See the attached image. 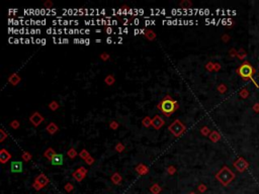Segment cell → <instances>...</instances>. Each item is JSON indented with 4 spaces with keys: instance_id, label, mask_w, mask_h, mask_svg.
<instances>
[{
    "instance_id": "27",
    "label": "cell",
    "mask_w": 259,
    "mask_h": 194,
    "mask_svg": "<svg viewBox=\"0 0 259 194\" xmlns=\"http://www.w3.org/2000/svg\"><path fill=\"white\" fill-rule=\"evenodd\" d=\"M59 107H60L59 103L57 102V101H55V100H53V101H52V102H50V104H49V108L51 109V110H53V111L57 110V109H58Z\"/></svg>"
},
{
    "instance_id": "47",
    "label": "cell",
    "mask_w": 259,
    "mask_h": 194,
    "mask_svg": "<svg viewBox=\"0 0 259 194\" xmlns=\"http://www.w3.org/2000/svg\"><path fill=\"white\" fill-rule=\"evenodd\" d=\"M105 32H107V34H112V30L110 28H105Z\"/></svg>"
},
{
    "instance_id": "31",
    "label": "cell",
    "mask_w": 259,
    "mask_h": 194,
    "mask_svg": "<svg viewBox=\"0 0 259 194\" xmlns=\"http://www.w3.org/2000/svg\"><path fill=\"white\" fill-rule=\"evenodd\" d=\"M217 89H218V91L220 92L221 94H224V93L227 92V86H226L225 84H220Z\"/></svg>"
},
{
    "instance_id": "36",
    "label": "cell",
    "mask_w": 259,
    "mask_h": 194,
    "mask_svg": "<svg viewBox=\"0 0 259 194\" xmlns=\"http://www.w3.org/2000/svg\"><path fill=\"white\" fill-rule=\"evenodd\" d=\"M206 69L208 71H210V72H212V71H215V63L209 62L208 64L206 65Z\"/></svg>"
},
{
    "instance_id": "35",
    "label": "cell",
    "mask_w": 259,
    "mask_h": 194,
    "mask_svg": "<svg viewBox=\"0 0 259 194\" xmlns=\"http://www.w3.org/2000/svg\"><path fill=\"white\" fill-rule=\"evenodd\" d=\"M6 138H7V134L4 132V130H3V128H1V130H0V142L2 143V142L4 141Z\"/></svg>"
},
{
    "instance_id": "16",
    "label": "cell",
    "mask_w": 259,
    "mask_h": 194,
    "mask_svg": "<svg viewBox=\"0 0 259 194\" xmlns=\"http://www.w3.org/2000/svg\"><path fill=\"white\" fill-rule=\"evenodd\" d=\"M56 152H55V150L53 149V148H49V149H47L45 151V153H44V157L45 158H47L48 160L51 161L52 159L55 157V155H56Z\"/></svg>"
},
{
    "instance_id": "24",
    "label": "cell",
    "mask_w": 259,
    "mask_h": 194,
    "mask_svg": "<svg viewBox=\"0 0 259 194\" xmlns=\"http://www.w3.org/2000/svg\"><path fill=\"white\" fill-rule=\"evenodd\" d=\"M179 5L181 8H190L191 5H192V2L190 0H182V1H180Z\"/></svg>"
},
{
    "instance_id": "43",
    "label": "cell",
    "mask_w": 259,
    "mask_h": 194,
    "mask_svg": "<svg viewBox=\"0 0 259 194\" xmlns=\"http://www.w3.org/2000/svg\"><path fill=\"white\" fill-rule=\"evenodd\" d=\"M222 40H223L225 43H228V42H229V40H230V36H228V34H224V36H222Z\"/></svg>"
},
{
    "instance_id": "42",
    "label": "cell",
    "mask_w": 259,
    "mask_h": 194,
    "mask_svg": "<svg viewBox=\"0 0 259 194\" xmlns=\"http://www.w3.org/2000/svg\"><path fill=\"white\" fill-rule=\"evenodd\" d=\"M45 6H46V8H51V7L53 6V2L50 1V0H48V1L45 2Z\"/></svg>"
},
{
    "instance_id": "2",
    "label": "cell",
    "mask_w": 259,
    "mask_h": 194,
    "mask_svg": "<svg viewBox=\"0 0 259 194\" xmlns=\"http://www.w3.org/2000/svg\"><path fill=\"white\" fill-rule=\"evenodd\" d=\"M237 73L242 77L243 79L250 80V81H252V83L254 84L256 87H259V85L256 83V81L253 79V75L255 74V69L253 68V66L249 62H247V61L243 62L242 64L239 66V68L237 69Z\"/></svg>"
},
{
    "instance_id": "44",
    "label": "cell",
    "mask_w": 259,
    "mask_h": 194,
    "mask_svg": "<svg viewBox=\"0 0 259 194\" xmlns=\"http://www.w3.org/2000/svg\"><path fill=\"white\" fill-rule=\"evenodd\" d=\"M253 110H254L255 112H259V103H255V104L253 105Z\"/></svg>"
},
{
    "instance_id": "23",
    "label": "cell",
    "mask_w": 259,
    "mask_h": 194,
    "mask_svg": "<svg viewBox=\"0 0 259 194\" xmlns=\"http://www.w3.org/2000/svg\"><path fill=\"white\" fill-rule=\"evenodd\" d=\"M142 124H143V126H145V128H150V126H152V118H151L150 116H146V117H144L143 120H142Z\"/></svg>"
},
{
    "instance_id": "22",
    "label": "cell",
    "mask_w": 259,
    "mask_h": 194,
    "mask_svg": "<svg viewBox=\"0 0 259 194\" xmlns=\"http://www.w3.org/2000/svg\"><path fill=\"white\" fill-rule=\"evenodd\" d=\"M161 190H162V188H161L160 186H159V184H157V183L153 184V185L150 187V191H151V193H153V194H159L161 192Z\"/></svg>"
},
{
    "instance_id": "1",
    "label": "cell",
    "mask_w": 259,
    "mask_h": 194,
    "mask_svg": "<svg viewBox=\"0 0 259 194\" xmlns=\"http://www.w3.org/2000/svg\"><path fill=\"white\" fill-rule=\"evenodd\" d=\"M178 107H179L178 102L176 100H174V99H172V97L170 95L165 96L157 105V108L162 111L165 116H167V117H169L174 111L177 110Z\"/></svg>"
},
{
    "instance_id": "13",
    "label": "cell",
    "mask_w": 259,
    "mask_h": 194,
    "mask_svg": "<svg viewBox=\"0 0 259 194\" xmlns=\"http://www.w3.org/2000/svg\"><path fill=\"white\" fill-rule=\"evenodd\" d=\"M22 81V78L18 74L16 73H12L10 76L8 77V82L13 86H16L17 84H20V82Z\"/></svg>"
},
{
    "instance_id": "46",
    "label": "cell",
    "mask_w": 259,
    "mask_h": 194,
    "mask_svg": "<svg viewBox=\"0 0 259 194\" xmlns=\"http://www.w3.org/2000/svg\"><path fill=\"white\" fill-rule=\"evenodd\" d=\"M221 69V65L219 63H215V71H219Z\"/></svg>"
},
{
    "instance_id": "29",
    "label": "cell",
    "mask_w": 259,
    "mask_h": 194,
    "mask_svg": "<svg viewBox=\"0 0 259 194\" xmlns=\"http://www.w3.org/2000/svg\"><path fill=\"white\" fill-rule=\"evenodd\" d=\"M211 132H211V130L208 128V126H202V128H200V134H202V136H206V137L208 136V137H209Z\"/></svg>"
},
{
    "instance_id": "39",
    "label": "cell",
    "mask_w": 259,
    "mask_h": 194,
    "mask_svg": "<svg viewBox=\"0 0 259 194\" xmlns=\"http://www.w3.org/2000/svg\"><path fill=\"white\" fill-rule=\"evenodd\" d=\"M64 189H65V191H67V192H71L73 189H74V186H73L71 183H67L66 185H65Z\"/></svg>"
},
{
    "instance_id": "38",
    "label": "cell",
    "mask_w": 259,
    "mask_h": 194,
    "mask_svg": "<svg viewBox=\"0 0 259 194\" xmlns=\"http://www.w3.org/2000/svg\"><path fill=\"white\" fill-rule=\"evenodd\" d=\"M109 58H110V56H109V54L107 53H102L100 54V59L102 61H108L109 60Z\"/></svg>"
},
{
    "instance_id": "30",
    "label": "cell",
    "mask_w": 259,
    "mask_h": 194,
    "mask_svg": "<svg viewBox=\"0 0 259 194\" xmlns=\"http://www.w3.org/2000/svg\"><path fill=\"white\" fill-rule=\"evenodd\" d=\"M239 95H240V97H241V98L245 99V98H247V97L249 96V91L247 89H245V88H243V89L239 92Z\"/></svg>"
},
{
    "instance_id": "32",
    "label": "cell",
    "mask_w": 259,
    "mask_h": 194,
    "mask_svg": "<svg viewBox=\"0 0 259 194\" xmlns=\"http://www.w3.org/2000/svg\"><path fill=\"white\" fill-rule=\"evenodd\" d=\"M246 56H247V54L245 53L243 50H240V51L237 53V58H239L240 60H244L245 58H246Z\"/></svg>"
},
{
    "instance_id": "19",
    "label": "cell",
    "mask_w": 259,
    "mask_h": 194,
    "mask_svg": "<svg viewBox=\"0 0 259 194\" xmlns=\"http://www.w3.org/2000/svg\"><path fill=\"white\" fill-rule=\"evenodd\" d=\"M209 139H210L213 143H217V142H219L221 140V134H219L217 130H213V132L210 134V136H209Z\"/></svg>"
},
{
    "instance_id": "8",
    "label": "cell",
    "mask_w": 259,
    "mask_h": 194,
    "mask_svg": "<svg viewBox=\"0 0 259 194\" xmlns=\"http://www.w3.org/2000/svg\"><path fill=\"white\" fill-rule=\"evenodd\" d=\"M44 120H45V117H44L40 112H38V111L34 112L30 116V122H32V126H39Z\"/></svg>"
},
{
    "instance_id": "48",
    "label": "cell",
    "mask_w": 259,
    "mask_h": 194,
    "mask_svg": "<svg viewBox=\"0 0 259 194\" xmlns=\"http://www.w3.org/2000/svg\"><path fill=\"white\" fill-rule=\"evenodd\" d=\"M189 194H195V193H193V192H191V193H189Z\"/></svg>"
},
{
    "instance_id": "17",
    "label": "cell",
    "mask_w": 259,
    "mask_h": 194,
    "mask_svg": "<svg viewBox=\"0 0 259 194\" xmlns=\"http://www.w3.org/2000/svg\"><path fill=\"white\" fill-rule=\"evenodd\" d=\"M144 34H145L146 38H147L148 41H154L157 36L156 32L152 30H146L145 32H144Z\"/></svg>"
},
{
    "instance_id": "21",
    "label": "cell",
    "mask_w": 259,
    "mask_h": 194,
    "mask_svg": "<svg viewBox=\"0 0 259 194\" xmlns=\"http://www.w3.org/2000/svg\"><path fill=\"white\" fill-rule=\"evenodd\" d=\"M67 156H68L70 159H75L77 156H79V154L77 153V151H76L74 148H71V149H69L68 152H67Z\"/></svg>"
},
{
    "instance_id": "20",
    "label": "cell",
    "mask_w": 259,
    "mask_h": 194,
    "mask_svg": "<svg viewBox=\"0 0 259 194\" xmlns=\"http://www.w3.org/2000/svg\"><path fill=\"white\" fill-rule=\"evenodd\" d=\"M104 82H105V83H106L108 86H110V85H114V82H116V78H114V75L109 74V75H107V76L105 77Z\"/></svg>"
},
{
    "instance_id": "41",
    "label": "cell",
    "mask_w": 259,
    "mask_h": 194,
    "mask_svg": "<svg viewBox=\"0 0 259 194\" xmlns=\"http://www.w3.org/2000/svg\"><path fill=\"white\" fill-rule=\"evenodd\" d=\"M207 189H208V187H207L205 184H200V185L198 186V191L199 192H206Z\"/></svg>"
},
{
    "instance_id": "11",
    "label": "cell",
    "mask_w": 259,
    "mask_h": 194,
    "mask_svg": "<svg viewBox=\"0 0 259 194\" xmlns=\"http://www.w3.org/2000/svg\"><path fill=\"white\" fill-rule=\"evenodd\" d=\"M10 159H11V154L6 149L0 150V162L2 163V164H5Z\"/></svg>"
},
{
    "instance_id": "33",
    "label": "cell",
    "mask_w": 259,
    "mask_h": 194,
    "mask_svg": "<svg viewBox=\"0 0 259 194\" xmlns=\"http://www.w3.org/2000/svg\"><path fill=\"white\" fill-rule=\"evenodd\" d=\"M20 122H18V120H16V119L12 120V122H10V126L13 128V130H17V128H20Z\"/></svg>"
},
{
    "instance_id": "25",
    "label": "cell",
    "mask_w": 259,
    "mask_h": 194,
    "mask_svg": "<svg viewBox=\"0 0 259 194\" xmlns=\"http://www.w3.org/2000/svg\"><path fill=\"white\" fill-rule=\"evenodd\" d=\"M22 159L24 162H28V161H30L32 159V155L30 152H24L22 155Z\"/></svg>"
},
{
    "instance_id": "10",
    "label": "cell",
    "mask_w": 259,
    "mask_h": 194,
    "mask_svg": "<svg viewBox=\"0 0 259 194\" xmlns=\"http://www.w3.org/2000/svg\"><path fill=\"white\" fill-rule=\"evenodd\" d=\"M22 168H24V165H22V162H20V161H13L10 165V170L12 173L22 172Z\"/></svg>"
},
{
    "instance_id": "40",
    "label": "cell",
    "mask_w": 259,
    "mask_h": 194,
    "mask_svg": "<svg viewBox=\"0 0 259 194\" xmlns=\"http://www.w3.org/2000/svg\"><path fill=\"white\" fill-rule=\"evenodd\" d=\"M85 163L87 165H89V166H91V165H93V163H94V158H93V157H91V156H89L85 160Z\"/></svg>"
},
{
    "instance_id": "18",
    "label": "cell",
    "mask_w": 259,
    "mask_h": 194,
    "mask_svg": "<svg viewBox=\"0 0 259 194\" xmlns=\"http://www.w3.org/2000/svg\"><path fill=\"white\" fill-rule=\"evenodd\" d=\"M110 180H112V182L114 184H116V185H118V184L122 183V176L120 175V173L116 172V173H114V174L112 175V177H110Z\"/></svg>"
},
{
    "instance_id": "37",
    "label": "cell",
    "mask_w": 259,
    "mask_h": 194,
    "mask_svg": "<svg viewBox=\"0 0 259 194\" xmlns=\"http://www.w3.org/2000/svg\"><path fill=\"white\" fill-rule=\"evenodd\" d=\"M167 172H168V174H170V175H173V174L176 173V168L174 166H169L167 168Z\"/></svg>"
},
{
    "instance_id": "28",
    "label": "cell",
    "mask_w": 259,
    "mask_h": 194,
    "mask_svg": "<svg viewBox=\"0 0 259 194\" xmlns=\"http://www.w3.org/2000/svg\"><path fill=\"white\" fill-rule=\"evenodd\" d=\"M124 149H126V147H124V144H122V143H118L116 145V147H114V150H116L118 153H122V152H124Z\"/></svg>"
},
{
    "instance_id": "3",
    "label": "cell",
    "mask_w": 259,
    "mask_h": 194,
    "mask_svg": "<svg viewBox=\"0 0 259 194\" xmlns=\"http://www.w3.org/2000/svg\"><path fill=\"white\" fill-rule=\"evenodd\" d=\"M235 173L227 166H224L216 174V179L223 186H228L234 179H235Z\"/></svg>"
},
{
    "instance_id": "7",
    "label": "cell",
    "mask_w": 259,
    "mask_h": 194,
    "mask_svg": "<svg viewBox=\"0 0 259 194\" xmlns=\"http://www.w3.org/2000/svg\"><path fill=\"white\" fill-rule=\"evenodd\" d=\"M87 172L88 171H87V169L86 168H84V167H80V168H78L75 172H73L72 176L77 182H81L82 180L85 178V176L87 175Z\"/></svg>"
},
{
    "instance_id": "6",
    "label": "cell",
    "mask_w": 259,
    "mask_h": 194,
    "mask_svg": "<svg viewBox=\"0 0 259 194\" xmlns=\"http://www.w3.org/2000/svg\"><path fill=\"white\" fill-rule=\"evenodd\" d=\"M234 167L236 168V170H238L239 172L243 173L244 171H246L249 168V163L245 160L243 157H240L237 160L234 162Z\"/></svg>"
},
{
    "instance_id": "45",
    "label": "cell",
    "mask_w": 259,
    "mask_h": 194,
    "mask_svg": "<svg viewBox=\"0 0 259 194\" xmlns=\"http://www.w3.org/2000/svg\"><path fill=\"white\" fill-rule=\"evenodd\" d=\"M237 53H238V52H236L234 49H232L231 51H230L229 54H230V56H231V57H235V56L237 57Z\"/></svg>"
},
{
    "instance_id": "14",
    "label": "cell",
    "mask_w": 259,
    "mask_h": 194,
    "mask_svg": "<svg viewBox=\"0 0 259 194\" xmlns=\"http://www.w3.org/2000/svg\"><path fill=\"white\" fill-rule=\"evenodd\" d=\"M136 171H137V173L140 174V175H146V174L149 173V168L145 164H142L141 163V164H139L136 167Z\"/></svg>"
},
{
    "instance_id": "15",
    "label": "cell",
    "mask_w": 259,
    "mask_h": 194,
    "mask_svg": "<svg viewBox=\"0 0 259 194\" xmlns=\"http://www.w3.org/2000/svg\"><path fill=\"white\" fill-rule=\"evenodd\" d=\"M46 130H47V132L50 134H54L55 132H57L59 130V126L55 122H50L47 126V128H46Z\"/></svg>"
},
{
    "instance_id": "26",
    "label": "cell",
    "mask_w": 259,
    "mask_h": 194,
    "mask_svg": "<svg viewBox=\"0 0 259 194\" xmlns=\"http://www.w3.org/2000/svg\"><path fill=\"white\" fill-rule=\"evenodd\" d=\"M89 156H90L89 152H88L86 149H83V150H82V151L79 153V157H80V158H81V159H83V160H86V159H87Z\"/></svg>"
},
{
    "instance_id": "12",
    "label": "cell",
    "mask_w": 259,
    "mask_h": 194,
    "mask_svg": "<svg viewBox=\"0 0 259 194\" xmlns=\"http://www.w3.org/2000/svg\"><path fill=\"white\" fill-rule=\"evenodd\" d=\"M63 162H64L63 154H56L55 157L51 160L52 165H54V166H61V165H63Z\"/></svg>"
},
{
    "instance_id": "9",
    "label": "cell",
    "mask_w": 259,
    "mask_h": 194,
    "mask_svg": "<svg viewBox=\"0 0 259 194\" xmlns=\"http://www.w3.org/2000/svg\"><path fill=\"white\" fill-rule=\"evenodd\" d=\"M165 124V122L160 115H155L152 118V126L155 130H160L163 126Z\"/></svg>"
},
{
    "instance_id": "5",
    "label": "cell",
    "mask_w": 259,
    "mask_h": 194,
    "mask_svg": "<svg viewBox=\"0 0 259 194\" xmlns=\"http://www.w3.org/2000/svg\"><path fill=\"white\" fill-rule=\"evenodd\" d=\"M49 182H50L49 178H48L44 173H41V174L34 179V184H32V187H34L36 190H41L42 188L46 187V186L49 184Z\"/></svg>"
},
{
    "instance_id": "34",
    "label": "cell",
    "mask_w": 259,
    "mask_h": 194,
    "mask_svg": "<svg viewBox=\"0 0 259 194\" xmlns=\"http://www.w3.org/2000/svg\"><path fill=\"white\" fill-rule=\"evenodd\" d=\"M118 126H120V124H118V122H116V120H112V122H110V124H109V128H112V130H118Z\"/></svg>"
},
{
    "instance_id": "4",
    "label": "cell",
    "mask_w": 259,
    "mask_h": 194,
    "mask_svg": "<svg viewBox=\"0 0 259 194\" xmlns=\"http://www.w3.org/2000/svg\"><path fill=\"white\" fill-rule=\"evenodd\" d=\"M168 130H169V132L173 134L174 137L178 138V137H180V136H181L184 132H185L186 128H185V126H184V124L181 122V120L176 119V120H174L171 124H169Z\"/></svg>"
}]
</instances>
